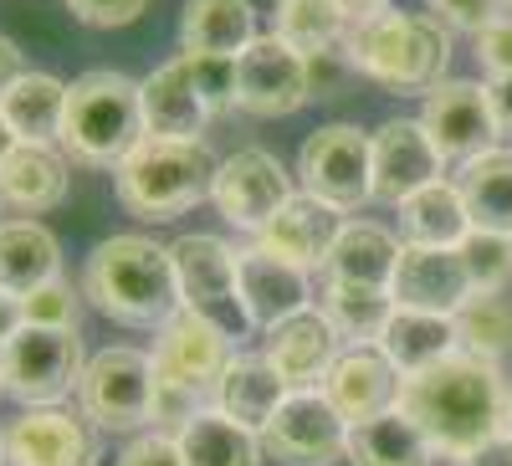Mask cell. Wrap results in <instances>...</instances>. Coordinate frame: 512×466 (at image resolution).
Listing matches in <instances>:
<instances>
[{"label":"cell","instance_id":"obj_4","mask_svg":"<svg viewBox=\"0 0 512 466\" xmlns=\"http://www.w3.org/2000/svg\"><path fill=\"white\" fill-rule=\"evenodd\" d=\"M144 139L149 129H144V103H139L134 77L98 67V72H82L77 82H67V113H62L57 149L72 164L118 169Z\"/></svg>","mask_w":512,"mask_h":466},{"label":"cell","instance_id":"obj_1","mask_svg":"<svg viewBox=\"0 0 512 466\" xmlns=\"http://www.w3.org/2000/svg\"><path fill=\"white\" fill-rule=\"evenodd\" d=\"M507 379L502 364H487L477 354H446L431 369H415L400 379V400L395 410L415 420V431L431 441L436 456L456 461L472 446L492 441L507 420Z\"/></svg>","mask_w":512,"mask_h":466},{"label":"cell","instance_id":"obj_31","mask_svg":"<svg viewBox=\"0 0 512 466\" xmlns=\"http://www.w3.org/2000/svg\"><path fill=\"white\" fill-rule=\"evenodd\" d=\"M456 190L466 200V216L477 231L512 236V149H487L456 169Z\"/></svg>","mask_w":512,"mask_h":466},{"label":"cell","instance_id":"obj_34","mask_svg":"<svg viewBox=\"0 0 512 466\" xmlns=\"http://www.w3.org/2000/svg\"><path fill=\"white\" fill-rule=\"evenodd\" d=\"M323 313H328L333 333L344 338V349H369V344H379L384 323L395 318V298H390V287H349V282H328V292H323Z\"/></svg>","mask_w":512,"mask_h":466},{"label":"cell","instance_id":"obj_42","mask_svg":"<svg viewBox=\"0 0 512 466\" xmlns=\"http://www.w3.org/2000/svg\"><path fill=\"white\" fill-rule=\"evenodd\" d=\"M144 6H149V0H67V11L82 26H98V31H118L128 21H139Z\"/></svg>","mask_w":512,"mask_h":466},{"label":"cell","instance_id":"obj_48","mask_svg":"<svg viewBox=\"0 0 512 466\" xmlns=\"http://www.w3.org/2000/svg\"><path fill=\"white\" fill-rule=\"evenodd\" d=\"M333 6L344 11L349 26H364V21H374V16H384V11H395L390 0H333Z\"/></svg>","mask_w":512,"mask_h":466},{"label":"cell","instance_id":"obj_6","mask_svg":"<svg viewBox=\"0 0 512 466\" xmlns=\"http://www.w3.org/2000/svg\"><path fill=\"white\" fill-rule=\"evenodd\" d=\"M154 359L144 349L108 344L77 379V410L98 431H144L154 420Z\"/></svg>","mask_w":512,"mask_h":466},{"label":"cell","instance_id":"obj_12","mask_svg":"<svg viewBox=\"0 0 512 466\" xmlns=\"http://www.w3.org/2000/svg\"><path fill=\"white\" fill-rule=\"evenodd\" d=\"M420 129L425 139L436 144L441 164H466L487 149H497V118H492V103H487V88L482 82H441V88L425 98L420 108Z\"/></svg>","mask_w":512,"mask_h":466},{"label":"cell","instance_id":"obj_46","mask_svg":"<svg viewBox=\"0 0 512 466\" xmlns=\"http://www.w3.org/2000/svg\"><path fill=\"white\" fill-rule=\"evenodd\" d=\"M487 103H492V118H497V129L512 134V72L507 77H492L487 82Z\"/></svg>","mask_w":512,"mask_h":466},{"label":"cell","instance_id":"obj_51","mask_svg":"<svg viewBox=\"0 0 512 466\" xmlns=\"http://www.w3.org/2000/svg\"><path fill=\"white\" fill-rule=\"evenodd\" d=\"M502 431L512 436V390H507V420H502Z\"/></svg>","mask_w":512,"mask_h":466},{"label":"cell","instance_id":"obj_17","mask_svg":"<svg viewBox=\"0 0 512 466\" xmlns=\"http://www.w3.org/2000/svg\"><path fill=\"white\" fill-rule=\"evenodd\" d=\"M395 308H415V313H441L456 318L472 303V277L461 267V251H436V246H405L400 267L390 282Z\"/></svg>","mask_w":512,"mask_h":466},{"label":"cell","instance_id":"obj_24","mask_svg":"<svg viewBox=\"0 0 512 466\" xmlns=\"http://www.w3.org/2000/svg\"><path fill=\"white\" fill-rule=\"evenodd\" d=\"M400 236L379 221H344L328 251V282H349V287H390L400 267Z\"/></svg>","mask_w":512,"mask_h":466},{"label":"cell","instance_id":"obj_50","mask_svg":"<svg viewBox=\"0 0 512 466\" xmlns=\"http://www.w3.org/2000/svg\"><path fill=\"white\" fill-rule=\"evenodd\" d=\"M16 144H21V139H16V129H11V118L0 113V164L11 159V149H16Z\"/></svg>","mask_w":512,"mask_h":466},{"label":"cell","instance_id":"obj_15","mask_svg":"<svg viewBox=\"0 0 512 466\" xmlns=\"http://www.w3.org/2000/svg\"><path fill=\"white\" fill-rule=\"evenodd\" d=\"M6 466H98V436L82 415L36 405L6 426Z\"/></svg>","mask_w":512,"mask_h":466},{"label":"cell","instance_id":"obj_32","mask_svg":"<svg viewBox=\"0 0 512 466\" xmlns=\"http://www.w3.org/2000/svg\"><path fill=\"white\" fill-rule=\"evenodd\" d=\"M0 113L11 118L21 144H57L67 113V82H57L52 72H21L11 93L0 98Z\"/></svg>","mask_w":512,"mask_h":466},{"label":"cell","instance_id":"obj_7","mask_svg":"<svg viewBox=\"0 0 512 466\" xmlns=\"http://www.w3.org/2000/svg\"><path fill=\"white\" fill-rule=\"evenodd\" d=\"M82 369H88V354L72 328H16L0 349V390L26 410L62 405L67 395H77Z\"/></svg>","mask_w":512,"mask_h":466},{"label":"cell","instance_id":"obj_36","mask_svg":"<svg viewBox=\"0 0 512 466\" xmlns=\"http://www.w3.org/2000/svg\"><path fill=\"white\" fill-rule=\"evenodd\" d=\"M456 338L466 354L502 364L512 354V303L502 292H472V303L456 313Z\"/></svg>","mask_w":512,"mask_h":466},{"label":"cell","instance_id":"obj_44","mask_svg":"<svg viewBox=\"0 0 512 466\" xmlns=\"http://www.w3.org/2000/svg\"><path fill=\"white\" fill-rule=\"evenodd\" d=\"M477 62H482L492 77H507V72H512V16L492 21V26L477 36Z\"/></svg>","mask_w":512,"mask_h":466},{"label":"cell","instance_id":"obj_8","mask_svg":"<svg viewBox=\"0 0 512 466\" xmlns=\"http://www.w3.org/2000/svg\"><path fill=\"white\" fill-rule=\"evenodd\" d=\"M149 359H154L159 385H175L205 405H216V385H221L226 364L236 359V344H231L226 323H216L210 313H195V308H180L159 328Z\"/></svg>","mask_w":512,"mask_h":466},{"label":"cell","instance_id":"obj_22","mask_svg":"<svg viewBox=\"0 0 512 466\" xmlns=\"http://www.w3.org/2000/svg\"><path fill=\"white\" fill-rule=\"evenodd\" d=\"M139 103H144V129H149V139H190V144H205L210 108H205L200 93H195V82H190V72H185V57L159 62V67L139 82Z\"/></svg>","mask_w":512,"mask_h":466},{"label":"cell","instance_id":"obj_41","mask_svg":"<svg viewBox=\"0 0 512 466\" xmlns=\"http://www.w3.org/2000/svg\"><path fill=\"white\" fill-rule=\"evenodd\" d=\"M303 62H308V103L344 93V77L354 72L349 47H333V52H318V57H303Z\"/></svg>","mask_w":512,"mask_h":466},{"label":"cell","instance_id":"obj_2","mask_svg":"<svg viewBox=\"0 0 512 466\" xmlns=\"http://www.w3.org/2000/svg\"><path fill=\"white\" fill-rule=\"evenodd\" d=\"M82 292L103 318L134 323V328H164L185 308L169 246H159L144 231H123L93 246L88 267H82Z\"/></svg>","mask_w":512,"mask_h":466},{"label":"cell","instance_id":"obj_25","mask_svg":"<svg viewBox=\"0 0 512 466\" xmlns=\"http://www.w3.org/2000/svg\"><path fill=\"white\" fill-rule=\"evenodd\" d=\"M287 395H292L287 379L272 369L267 354H241V349H236V359L226 364L221 385H216V410L231 415V420H241L246 431L262 436V426L277 415V405H282Z\"/></svg>","mask_w":512,"mask_h":466},{"label":"cell","instance_id":"obj_11","mask_svg":"<svg viewBox=\"0 0 512 466\" xmlns=\"http://www.w3.org/2000/svg\"><path fill=\"white\" fill-rule=\"evenodd\" d=\"M349 420L328 405L323 390H292L262 426V451L282 466H333L344 456Z\"/></svg>","mask_w":512,"mask_h":466},{"label":"cell","instance_id":"obj_5","mask_svg":"<svg viewBox=\"0 0 512 466\" xmlns=\"http://www.w3.org/2000/svg\"><path fill=\"white\" fill-rule=\"evenodd\" d=\"M210 185H216V159L190 139H144L113 169V195L139 221L185 216L200 200H210Z\"/></svg>","mask_w":512,"mask_h":466},{"label":"cell","instance_id":"obj_37","mask_svg":"<svg viewBox=\"0 0 512 466\" xmlns=\"http://www.w3.org/2000/svg\"><path fill=\"white\" fill-rule=\"evenodd\" d=\"M456 251H461L466 277H472V292H502L512 282V236L472 226V236H466Z\"/></svg>","mask_w":512,"mask_h":466},{"label":"cell","instance_id":"obj_14","mask_svg":"<svg viewBox=\"0 0 512 466\" xmlns=\"http://www.w3.org/2000/svg\"><path fill=\"white\" fill-rule=\"evenodd\" d=\"M431 180H441V154L425 139L420 118H390L369 134V195L374 200L400 205Z\"/></svg>","mask_w":512,"mask_h":466},{"label":"cell","instance_id":"obj_39","mask_svg":"<svg viewBox=\"0 0 512 466\" xmlns=\"http://www.w3.org/2000/svg\"><path fill=\"white\" fill-rule=\"evenodd\" d=\"M185 72L195 82L200 103L210 108V118L236 108V57H185Z\"/></svg>","mask_w":512,"mask_h":466},{"label":"cell","instance_id":"obj_52","mask_svg":"<svg viewBox=\"0 0 512 466\" xmlns=\"http://www.w3.org/2000/svg\"><path fill=\"white\" fill-rule=\"evenodd\" d=\"M0 466H6V431H0Z\"/></svg>","mask_w":512,"mask_h":466},{"label":"cell","instance_id":"obj_3","mask_svg":"<svg viewBox=\"0 0 512 466\" xmlns=\"http://www.w3.org/2000/svg\"><path fill=\"white\" fill-rule=\"evenodd\" d=\"M344 47L359 77L400 98L410 93L431 98L451 67V31L436 16H410V11H384L364 26H349Z\"/></svg>","mask_w":512,"mask_h":466},{"label":"cell","instance_id":"obj_27","mask_svg":"<svg viewBox=\"0 0 512 466\" xmlns=\"http://www.w3.org/2000/svg\"><path fill=\"white\" fill-rule=\"evenodd\" d=\"M180 41L185 57H241L256 41V6L251 0H185Z\"/></svg>","mask_w":512,"mask_h":466},{"label":"cell","instance_id":"obj_18","mask_svg":"<svg viewBox=\"0 0 512 466\" xmlns=\"http://www.w3.org/2000/svg\"><path fill=\"white\" fill-rule=\"evenodd\" d=\"M262 354L287 379V390H318L328 379V369L338 364V354H344V338L333 333L323 308H303V313H292L287 323H277L267 333Z\"/></svg>","mask_w":512,"mask_h":466},{"label":"cell","instance_id":"obj_33","mask_svg":"<svg viewBox=\"0 0 512 466\" xmlns=\"http://www.w3.org/2000/svg\"><path fill=\"white\" fill-rule=\"evenodd\" d=\"M175 441H180L185 466H262V436L246 431L241 420L221 415L216 405L200 410Z\"/></svg>","mask_w":512,"mask_h":466},{"label":"cell","instance_id":"obj_29","mask_svg":"<svg viewBox=\"0 0 512 466\" xmlns=\"http://www.w3.org/2000/svg\"><path fill=\"white\" fill-rule=\"evenodd\" d=\"M374 349L390 359L400 374H415V369H431V364H441L446 354H456L461 338H456V318L395 308V318L384 323V333H379Z\"/></svg>","mask_w":512,"mask_h":466},{"label":"cell","instance_id":"obj_20","mask_svg":"<svg viewBox=\"0 0 512 466\" xmlns=\"http://www.w3.org/2000/svg\"><path fill=\"white\" fill-rule=\"evenodd\" d=\"M338 226H344V221H338V210H328V205L313 200V195H292V200L277 210V221L256 236V246L272 251V257H282V262L297 267V272H323Z\"/></svg>","mask_w":512,"mask_h":466},{"label":"cell","instance_id":"obj_16","mask_svg":"<svg viewBox=\"0 0 512 466\" xmlns=\"http://www.w3.org/2000/svg\"><path fill=\"white\" fill-rule=\"evenodd\" d=\"M303 308H313L308 272L287 267L282 257H272L262 246H246L241 262H236V313H241V323L272 333L277 323H287Z\"/></svg>","mask_w":512,"mask_h":466},{"label":"cell","instance_id":"obj_19","mask_svg":"<svg viewBox=\"0 0 512 466\" xmlns=\"http://www.w3.org/2000/svg\"><path fill=\"white\" fill-rule=\"evenodd\" d=\"M400 379L405 374L369 344V349H344V354H338V364L328 369V379L318 390L328 395V405L344 415L349 426H359V420H374L384 410H395Z\"/></svg>","mask_w":512,"mask_h":466},{"label":"cell","instance_id":"obj_53","mask_svg":"<svg viewBox=\"0 0 512 466\" xmlns=\"http://www.w3.org/2000/svg\"><path fill=\"white\" fill-rule=\"evenodd\" d=\"M502 11H507V16H512V0H502Z\"/></svg>","mask_w":512,"mask_h":466},{"label":"cell","instance_id":"obj_13","mask_svg":"<svg viewBox=\"0 0 512 466\" xmlns=\"http://www.w3.org/2000/svg\"><path fill=\"white\" fill-rule=\"evenodd\" d=\"M308 103V62L277 36H256L236 57V108L256 118H282Z\"/></svg>","mask_w":512,"mask_h":466},{"label":"cell","instance_id":"obj_45","mask_svg":"<svg viewBox=\"0 0 512 466\" xmlns=\"http://www.w3.org/2000/svg\"><path fill=\"white\" fill-rule=\"evenodd\" d=\"M451 466H512V436H507V431H497L492 441L472 446L466 456H456Z\"/></svg>","mask_w":512,"mask_h":466},{"label":"cell","instance_id":"obj_30","mask_svg":"<svg viewBox=\"0 0 512 466\" xmlns=\"http://www.w3.org/2000/svg\"><path fill=\"white\" fill-rule=\"evenodd\" d=\"M344 461H349V466H431L436 451H431V441L415 431L410 415L384 410V415H374V420H359V426H349Z\"/></svg>","mask_w":512,"mask_h":466},{"label":"cell","instance_id":"obj_26","mask_svg":"<svg viewBox=\"0 0 512 466\" xmlns=\"http://www.w3.org/2000/svg\"><path fill=\"white\" fill-rule=\"evenodd\" d=\"M52 277H62L57 236L31 216L0 221V292H6V298H26V292H36Z\"/></svg>","mask_w":512,"mask_h":466},{"label":"cell","instance_id":"obj_23","mask_svg":"<svg viewBox=\"0 0 512 466\" xmlns=\"http://www.w3.org/2000/svg\"><path fill=\"white\" fill-rule=\"evenodd\" d=\"M67 154L57 144H16L11 159L0 164V205L21 210V216H41L67 200Z\"/></svg>","mask_w":512,"mask_h":466},{"label":"cell","instance_id":"obj_49","mask_svg":"<svg viewBox=\"0 0 512 466\" xmlns=\"http://www.w3.org/2000/svg\"><path fill=\"white\" fill-rule=\"evenodd\" d=\"M16 328H26V323H21V298H6V292H0V349H6V338H11Z\"/></svg>","mask_w":512,"mask_h":466},{"label":"cell","instance_id":"obj_38","mask_svg":"<svg viewBox=\"0 0 512 466\" xmlns=\"http://www.w3.org/2000/svg\"><path fill=\"white\" fill-rule=\"evenodd\" d=\"M77 313H82V298H77V287L67 277L41 282L36 292L21 298V323L26 328H72Z\"/></svg>","mask_w":512,"mask_h":466},{"label":"cell","instance_id":"obj_35","mask_svg":"<svg viewBox=\"0 0 512 466\" xmlns=\"http://www.w3.org/2000/svg\"><path fill=\"white\" fill-rule=\"evenodd\" d=\"M272 36L287 41L292 52L318 57V52L344 47L349 21H344V11H338L333 0H277V11H272Z\"/></svg>","mask_w":512,"mask_h":466},{"label":"cell","instance_id":"obj_54","mask_svg":"<svg viewBox=\"0 0 512 466\" xmlns=\"http://www.w3.org/2000/svg\"><path fill=\"white\" fill-rule=\"evenodd\" d=\"M0 395H6V390H0Z\"/></svg>","mask_w":512,"mask_h":466},{"label":"cell","instance_id":"obj_21","mask_svg":"<svg viewBox=\"0 0 512 466\" xmlns=\"http://www.w3.org/2000/svg\"><path fill=\"white\" fill-rule=\"evenodd\" d=\"M169 262H175L180 277V303L195 313H216L221 303H236V262L241 251L226 246L221 236H180L169 246Z\"/></svg>","mask_w":512,"mask_h":466},{"label":"cell","instance_id":"obj_10","mask_svg":"<svg viewBox=\"0 0 512 466\" xmlns=\"http://www.w3.org/2000/svg\"><path fill=\"white\" fill-rule=\"evenodd\" d=\"M292 195L297 190L287 180V164L267 149H236L231 159L216 164V185H210V205L236 231H251V236H262Z\"/></svg>","mask_w":512,"mask_h":466},{"label":"cell","instance_id":"obj_40","mask_svg":"<svg viewBox=\"0 0 512 466\" xmlns=\"http://www.w3.org/2000/svg\"><path fill=\"white\" fill-rule=\"evenodd\" d=\"M431 16L446 26V31H472L482 36L492 21H502V0H431Z\"/></svg>","mask_w":512,"mask_h":466},{"label":"cell","instance_id":"obj_9","mask_svg":"<svg viewBox=\"0 0 512 466\" xmlns=\"http://www.w3.org/2000/svg\"><path fill=\"white\" fill-rule=\"evenodd\" d=\"M297 175H303V195L323 200L338 216L369 205V134L354 123H323L297 149Z\"/></svg>","mask_w":512,"mask_h":466},{"label":"cell","instance_id":"obj_47","mask_svg":"<svg viewBox=\"0 0 512 466\" xmlns=\"http://www.w3.org/2000/svg\"><path fill=\"white\" fill-rule=\"evenodd\" d=\"M21 72H26V62H21V47H16L11 36H0V98L11 93V82H16Z\"/></svg>","mask_w":512,"mask_h":466},{"label":"cell","instance_id":"obj_28","mask_svg":"<svg viewBox=\"0 0 512 466\" xmlns=\"http://www.w3.org/2000/svg\"><path fill=\"white\" fill-rule=\"evenodd\" d=\"M395 210H400L405 246L456 251L466 236H472V216H466V200H461L456 180H431L425 190H415L410 200H400Z\"/></svg>","mask_w":512,"mask_h":466},{"label":"cell","instance_id":"obj_43","mask_svg":"<svg viewBox=\"0 0 512 466\" xmlns=\"http://www.w3.org/2000/svg\"><path fill=\"white\" fill-rule=\"evenodd\" d=\"M118 466H185L180 441L175 436H159V431H139L134 441L123 446Z\"/></svg>","mask_w":512,"mask_h":466}]
</instances>
